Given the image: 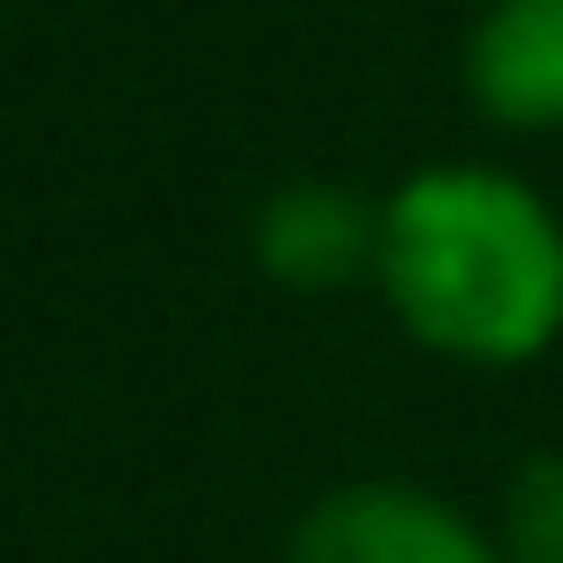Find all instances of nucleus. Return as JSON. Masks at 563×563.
I'll return each instance as SVG.
<instances>
[{"mask_svg": "<svg viewBox=\"0 0 563 563\" xmlns=\"http://www.w3.org/2000/svg\"><path fill=\"white\" fill-rule=\"evenodd\" d=\"M369 282L413 343L519 369L563 334V220L501 167H422L378 202Z\"/></svg>", "mask_w": 563, "mask_h": 563, "instance_id": "obj_1", "label": "nucleus"}, {"mask_svg": "<svg viewBox=\"0 0 563 563\" xmlns=\"http://www.w3.org/2000/svg\"><path fill=\"white\" fill-rule=\"evenodd\" d=\"M282 563H501V537H484L457 501L369 475V484H334L299 510L290 554Z\"/></svg>", "mask_w": 563, "mask_h": 563, "instance_id": "obj_2", "label": "nucleus"}, {"mask_svg": "<svg viewBox=\"0 0 563 563\" xmlns=\"http://www.w3.org/2000/svg\"><path fill=\"white\" fill-rule=\"evenodd\" d=\"M466 97L501 132H563V0H493L466 35Z\"/></svg>", "mask_w": 563, "mask_h": 563, "instance_id": "obj_3", "label": "nucleus"}, {"mask_svg": "<svg viewBox=\"0 0 563 563\" xmlns=\"http://www.w3.org/2000/svg\"><path fill=\"white\" fill-rule=\"evenodd\" d=\"M255 255L290 290H334L378 255V202H361L343 185H282L255 220Z\"/></svg>", "mask_w": 563, "mask_h": 563, "instance_id": "obj_4", "label": "nucleus"}, {"mask_svg": "<svg viewBox=\"0 0 563 563\" xmlns=\"http://www.w3.org/2000/svg\"><path fill=\"white\" fill-rule=\"evenodd\" d=\"M501 563H563V449L528 457L501 501Z\"/></svg>", "mask_w": 563, "mask_h": 563, "instance_id": "obj_5", "label": "nucleus"}]
</instances>
